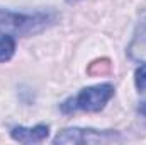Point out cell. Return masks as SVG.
Instances as JSON below:
<instances>
[{"instance_id": "cell-1", "label": "cell", "mask_w": 146, "mask_h": 145, "mask_svg": "<svg viewBox=\"0 0 146 145\" xmlns=\"http://www.w3.org/2000/svg\"><path fill=\"white\" fill-rule=\"evenodd\" d=\"M56 21L54 14L34 12V14H19L0 7V34L7 36H29L41 33Z\"/></svg>"}, {"instance_id": "cell-2", "label": "cell", "mask_w": 146, "mask_h": 145, "mask_svg": "<svg viewBox=\"0 0 146 145\" xmlns=\"http://www.w3.org/2000/svg\"><path fill=\"white\" fill-rule=\"evenodd\" d=\"M114 85L112 84H99L82 89L76 96L63 101L60 109L66 114H72L76 111H87V113H97L106 108V104L114 97Z\"/></svg>"}, {"instance_id": "cell-3", "label": "cell", "mask_w": 146, "mask_h": 145, "mask_svg": "<svg viewBox=\"0 0 146 145\" xmlns=\"http://www.w3.org/2000/svg\"><path fill=\"white\" fill-rule=\"evenodd\" d=\"M119 135L114 132H99L94 128H66L54 137V144H102L117 140Z\"/></svg>"}, {"instance_id": "cell-4", "label": "cell", "mask_w": 146, "mask_h": 145, "mask_svg": "<svg viewBox=\"0 0 146 145\" xmlns=\"http://www.w3.org/2000/svg\"><path fill=\"white\" fill-rule=\"evenodd\" d=\"M127 55L136 62L146 63V10L141 14L136 24L133 41L127 46Z\"/></svg>"}, {"instance_id": "cell-5", "label": "cell", "mask_w": 146, "mask_h": 145, "mask_svg": "<svg viewBox=\"0 0 146 145\" xmlns=\"http://www.w3.org/2000/svg\"><path fill=\"white\" fill-rule=\"evenodd\" d=\"M48 135H49V128L46 125H36L33 128L14 126L10 132V137L21 144H39V142L46 140Z\"/></svg>"}, {"instance_id": "cell-6", "label": "cell", "mask_w": 146, "mask_h": 145, "mask_svg": "<svg viewBox=\"0 0 146 145\" xmlns=\"http://www.w3.org/2000/svg\"><path fill=\"white\" fill-rule=\"evenodd\" d=\"M15 53V39L12 36H0V62H9Z\"/></svg>"}, {"instance_id": "cell-7", "label": "cell", "mask_w": 146, "mask_h": 145, "mask_svg": "<svg viewBox=\"0 0 146 145\" xmlns=\"http://www.w3.org/2000/svg\"><path fill=\"white\" fill-rule=\"evenodd\" d=\"M110 70H112V65H110L109 58L95 60V62H92V63L88 65V68H87L88 75H92V77H97V75H107V73H110Z\"/></svg>"}, {"instance_id": "cell-8", "label": "cell", "mask_w": 146, "mask_h": 145, "mask_svg": "<svg viewBox=\"0 0 146 145\" xmlns=\"http://www.w3.org/2000/svg\"><path fill=\"white\" fill-rule=\"evenodd\" d=\"M134 84H136V89L139 92H145L146 91V63H141V67L136 68V72H134Z\"/></svg>"}, {"instance_id": "cell-9", "label": "cell", "mask_w": 146, "mask_h": 145, "mask_svg": "<svg viewBox=\"0 0 146 145\" xmlns=\"http://www.w3.org/2000/svg\"><path fill=\"white\" fill-rule=\"evenodd\" d=\"M138 113H139L141 116H145V118H146V101H143V103L138 106Z\"/></svg>"}, {"instance_id": "cell-10", "label": "cell", "mask_w": 146, "mask_h": 145, "mask_svg": "<svg viewBox=\"0 0 146 145\" xmlns=\"http://www.w3.org/2000/svg\"><path fill=\"white\" fill-rule=\"evenodd\" d=\"M68 3H75V2H80V0H66Z\"/></svg>"}]
</instances>
